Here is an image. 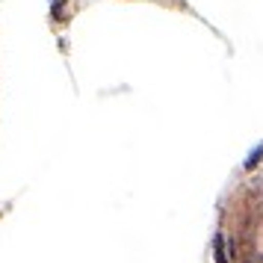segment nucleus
<instances>
[{
	"label": "nucleus",
	"mask_w": 263,
	"mask_h": 263,
	"mask_svg": "<svg viewBox=\"0 0 263 263\" xmlns=\"http://www.w3.org/2000/svg\"><path fill=\"white\" fill-rule=\"evenodd\" d=\"M213 263H263V145L231 175L216 204Z\"/></svg>",
	"instance_id": "1"
}]
</instances>
